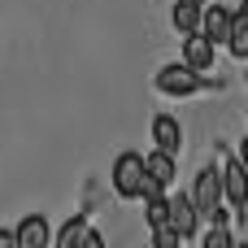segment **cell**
Segmentation results:
<instances>
[{"mask_svg":"<svg viewBox=\"0 0 248 248\" xmlns=\"http://www.w3.org/2000/svg\"><path fill=\"white\" fill-rule=\"evenodd\" d=\"M113 192L122 201H140L148 192V161L140 153H118V161H113Z\"/></svg>","mask_w":248,"mask_h":248,"instance_id":"cell-1","label":"cell"},{"mask_svg":"<svg viewBox=\"0 0 248 248\" xmlns=\"http://www.w3.org/2000/svg\"><path fill=\"white\" fill-rule=\"evenodd\" d=\"M192 201H196L201 218H209V222H227V218H231V214L222 209V174H218L214 166H205V170L196 174V183H192Z\"/></svg>","mask_w":248,"mask_h":248,"instance_id":"cell-2","label":"cell"},{"mask_svg":"<svg viewBox=\"0 0 248 248\" xmlns=\"http://www.w3.org/2000/svg\"><path fill=\"white\" fill-rule=\"evenodd\" d=\"M196 87H201V70H192L187 61H174V65L157 70V92H166V96H192Z\"/></svg>","mask_w":248,"mask_h":248,"instance_id":"cell-3","label":"cell"},{"mask_svg":"<svg viewBox=\"0 0 248 248\" xmlns=\"http://www.w3.org/2000/svg\"><path fill=\"white\" fill-rule=\"evenodd\" d=\"M222 196L231 201L235 214H244V205H248V166L240 157H227L222 161Z\"/></svg>","mask_w":248,"mask_h":248,"instance_id":"cell-4","label":"cell"},{"mask_svg":"<svg viewBox=\"0 0 248 248\" xmlns=\"http://www.w3.org/2000/svg\"><path fill=\"white\" fill-rule=\"evenodd\" d=\"M214 48H218V44H214L205 31H192V35H183V61H187L192 70H201V74L214 65Z\"/></svg>","mask_w":248,"mask_h":248,"instance_id":"cell-5","label":"cell"},{"mask_svg":"<svg viewBox=\"0 0 248 248\" xmlns=\"http://www.w3.org/2000/svg\"><path fill=\"white\" fill-rule=\"evenodd\" d=\"M196 222H201V209L192 196H170V227L179 231V240H192L196 235Z\"/></svg>","mask_w":248,"mask_h":248,"instance_id":"cell-6","label":"cell"},{"mask_svg":"<svg viewBox=\"0 0 248 248\" xmlns=\"http://www.w3.org/2000/svg\"><path fill=\"white\" fill-rule=\"evenodd\" d=\"M13 240H17V248H48V240H52L48 218H44V214H26V218L17 222Z\"/></svg>","mask_w":248,"mask_h":248,"instance_id":"cell-7","label":"cell"},{"mask_svg":"<svg viewBox=\"0 0 248 248\" xmlns=\"http://www.w3.org/2000/svg\"><path fill=\"white\" fill-rule=\"evenodd\" d=\"M231 17H235V13H231L227 4H209L205 17H201V31H205L214 44H227V35H231Z\"/></svg>","mask_w":248,"mask_h":248,"instance_id":"cell-8","label":"cell"},{"mask_svg":"<svg viewBox=\"0 0 248 248\" xmlns=\"http://www.w3.org/2000/svg\"><path fill=\"white\" fill-rule=\"evenodd\" d=\"M153 144L166 148V153H179V148H183V126H179L170 113H157V118H153Z\"/></svg>","mask_w":248,"mask_h":248,"instance_id":"cell-9","label":"cell"},{"mask_svg":"<svg viewBox=\"0 0 248 248\" xmlns=\"http://www.w3.org/2000/svg\"><path fill=\"white\" fill-rule=\"evenodd\" d=\"M144 161H148V183H157V187H170V183H174V153L153 148Z\"/></svg>","mask_w":248,"mask_h":248,"instance_id":"cell-10","label":"cell"},{"mask_svg":"<svg viewBox=\"0 0 248 248\" xmlns=\"http://www.w3.org/2000/svg\"><path fill=\"white\" fill-rule=\"evenodd\" d=\"M201 17H205V9H201L196 0H179L170 22H174V31H179V35H192V31H201Z\"/></svg>","mask_w":248,"mask_h":248,"instance_id":"cell-11","label":"cell"},{"mask_svg":"<svg viewBox=\"0 0 248 248\" xmlns=\"http://www.w3.org/2000/svg\"><path fill=\"white\" fill-rule=\"evenodd\" d=\"M227 48H231V57H240L248 61V4L231 17V35H227Z\"/></svg>","mask_w":248,"mask_h":248,"instance_id":"cell-12","label":"cell"},{"mask_svg":"<svg viewBox=\"0 0 248 248\" xmlns=\"http://www.w3.org/2000/svg\"><path fill=\"white\" fill-rule=\"evenodd\" d=\"M83 231H87V227H83V218H70V222H65V227L52 235V244H57V248H78Z\"/></svg>","mask_w":248,"mask_h":248,"instance_id":"cell-13","label":"cell"},{"mask_svg":"<svg viewBox=\"0 0 248 248\" xmlns=\"http://www.w3.org/2000/svg\"><path fill=\"white\" fill-rule=\"evenodd\" d=\"M153 244L157 248H174L179 244V231H174L170 222H157V227H153Z\"/></svg>","mask_w":248,"mask_h":248,"instance_id":"cell-14","label":"cell"},{"mask_svg":"<svg viewBox=\"0 0 248 248\" xmlns=\"http://www.w3.org/2000/svg\"><path fill=\"white\" fill-rule=\"evenodd\" d=\"M205 248H231V231H227V222H214V231L205 235Z\"/></svg>","mask_w":248,"mask_h":248,"instance_id":"cell-15","label":"cell"},{"mask_svg":"<svg viewBox=\"0 0 248 248\" xmlns=\"http://www.w3.org/2000/svg\"><path fill=\"white\" fill-rule=\"evenodd\" d=\"M78 244H87V248H100V244H105V240H100L96 231H83V240H78Z\"/></svg>","mask_w":248,"mask_h":248,"instance_id":"cell-16","label":"cell"},{"mask_svg":"<svg viewBox=\"0 0 248 248\" xmlns=\"http://www.w3.org/2000/svg\"><path fill=\"white\" fill-rule=\"evenodd\" d=\"M17 240H13V231H0V248H13Z\"/></svg>","mask_w":248,"mask_h":248,"instance_id":"cell-17","label":"cell"},{"mask_svg":"<svg viewBox=\"0 0 248 248\" xmlns=\"http://www.w3.org/2000/svg\"><path fill=\"white\" fill-rule=\"evenodd\" d=\"M240 161H244V166H248V140H244V144H240Z\"/></svg>","mask_w":248,"mask_h":248,"instance_id":"cell-18","label":"cell"},{"mask_svg":"<svg viewBox=\"0 0 248 248\" xmlns=\"http://www.w3.org/2000/svg\"><path fill=\"white\" fill-rule=\"evenodd\" d=\"M196 4H205V0H196Z\"/></svg>","mask_w":248,"mask_h":248,"instance_id":"cell-19","label":"cell"},{"mask_svg":"<svg viewBox=\"0 0 248 248\" xmlns=\"http://www.w3.org/2000/svg\"><path fill=\"white\" fill-rule=\"evenodd\" d=\"M244 78H248V74H244Z\"/></svg>","mask_w":248,"mask_h":248,"instance_id":"cell-20","label":"cell"},{"mask_svg":"<svg viewBox=\"0 0 248 248\" xmlns=\"http://www.w3.org/2000/svg\"><path fill=\"white\" fill-rule=\"evenodd\" d=\"M244 4H248V0H244Z\"/></svg>","mask_w":248,"mask_h":248,"instance_id":"cell-21","label":"cell"}]
</instances>
